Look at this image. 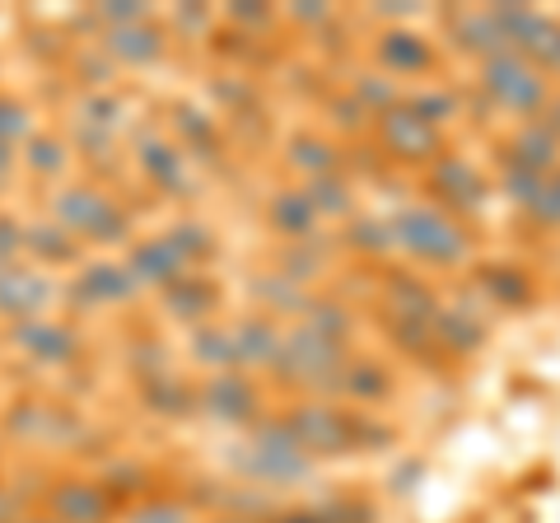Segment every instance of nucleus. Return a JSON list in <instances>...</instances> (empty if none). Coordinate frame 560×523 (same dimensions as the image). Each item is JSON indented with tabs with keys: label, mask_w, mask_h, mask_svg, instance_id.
Returning a JSON list of instances; mask_svg holds the SVG:
<instances>
[{
	"label": "nucleus",
	"mask_w": 560,
	"mask_h": 523,
	"mask_svg": "<svg viewBox=\"0 0 560 523\" xmlns=\"http://www.w3.org/2000/svg\"><path fill=\"white\" fill-rule=\"evenodd\" d=\"M33 136H38V121H33V108L24 98H14L0 90V146L10 150H24Z\"/></svg>",
	"instance_id": "43"
},
{
	"label": "nucleus",
	"mask_w": 560,
	"mask_h": 523,
	"mask_svg": "<svg viewBox=\"0 0 560 523\" xmlns=\"http://www.w3.org/2000/svg\"><path fill=\"white\" fill-rule=\"evenodd\" d=\"M0 262H24V220L0 211Z\"/></svg>",
	"instance_id": "51"
},
{
	"label": "nucleus",
	"mask_w": 560,
	"mask_h": 523,
	"mask_svg": "<svg viewBox=\"0 0 560 523\" xmlns=\"http://www.w3.org/2000/svg\"><path fill=\"white\" fill-rule=\"evenodd\" d=\"M407 108L420 113L430 121V127H458V121L467 117V90H458V84L448 80H425V84H411L407 90Z\"/></svg>",
	"instance_id": "32"
},
{
	"label": "nucleus",
	"mask_w": 560,
	"mask_h": 523,
	"mask_svg": "<svg viewBox=\"0 0 560 523\" xmlns=\"http://www.w3.org/2000/svg\"><path fill=\"white\" fill-rule=\"evenodd\" d=\"M397 370L383 356H364L355 351L350 364L341 370V388H337V403L355 407V411H383L397 397Z\"/></svg>",
	"instance_id": "18"
},
{
	"label": "nucleus",
	"mask_w": 560,
	"mask_h": 523,
	"mask_svg": "<svg viewBox=\"0 0 560 523\" xmlns=\"http://www.w3.org/2000/svg\"><path fill=\"white\" fill-rule=\"evenodd\" d=\"M560 173V141L547 131V121H514L495 141V197L523 216L541 191V183Z\"/></svg>",
	"instance_id": "2"
},
{
	"label": "nucleus",
	"mask_w": 560,
	"mask_h": 523,
	"mask_svg": "<svg viewBox=\"0 0 560 523\" xmlns=\"http://www.w3.org/2000/svg\"><path fill=\"white\" fill-rule=\"evenodd\" d=\"M280 421L300 440V449L313 463L327 458H355L360 453V411L346 403H327V397H294L280 411Z\"/></svg>",
	"instance_id": "7"
},
{
	"label": "nucleus",
	"mask_w": 560,
	"mask_h": 523,
	"mask_svg": "<svg viewBox=\"0 0 560 523\" xmlns=\"http://www.w3.org/2000/svg\"><path fill=\"white\" fill-rule=\"evenodd\" d=\"M197 416H206L210 426L253 430L257 421H267V393H261L257 374H243V370L206 374V379H201V403H197Z\"/></svg>",
	"instance_id": "12"
},
{
	"label": "nucleus",
	"mask_w": 560,
	"mask_h": 523,
	"mask_svg": "<svg viewBox=\"0 0 560 523\" xmlns=\"http://www.w3.org/2000/svg\"><path fill=\"white\" fill-rule=\"evenodd\" d=\"M300 323L313 327V333L327 337V341H341V346L355 341V327H360L350 300H341V294H318V290H313V300H308V309H304Z\"/></svg>",
	"instance_id": "36"
},
{
	"label": "nucleus",
	"mask_w": 560,
	"mask_h": 523,
	"mask_svg": "<svg viewBox=\"0 0 560 523\" xmlns=\"http://www.w3.org/2000/svg\"><path fill=\"white\" fill-rule=\"evenodd\" d=\"M210 10L206 5H178V10H168V33L173 38H201L206 43V33H210Z\"/></svg>",
	"instance_id": "50"
},
{
	"label": "nucleus",
	"mask_w": 560,
	"mask_h": 523,
	"mask_svg": "<svg viewBox=\"0 0 560 523\" xmlns=\"http://www.w3.org/2000/svg\"><path fill=\"white\" fill-rule=\"evenodd\" d=\"M47 220H57L66 234H75L84 248H131V211L113 191L94 183H66L47 197Z\"/></svg>",
	"instance_id": "5"
},
{
	"label": "nucleus",
	"mask_w": 560,
	"mask_h": 523,
	"mask_svg": "<svg viewBox=\"0 0 560 523\" xmlns=\"http://www.w3.org/2000/svg\"><path fill=\"white\" fill-rule=\"evenodd\" d=\"M463 281L486 300V309L495 318H518V313H533L541 304V281L528 262L518 257H477L467 267Z\"/></svg>",
	"instance_id": "10"
},
{
	"label": "nucleus",
	"mask_w": 560,
	"mask_h": 523,
	"mask_svg": "<svg viewBox=\"0 0 560 523\" xmlns=\"http://www.w3.org/2000/svg\"><path fill=\"white\" fill-rule=\"evenodd\" d=\"M440 43L453 51V57H463L471 66H481L490 57H500L504 47V33L495 24V14H490V5H444L440 14Z\"/></svg>",
	"instance_id": "14"
},
{
	"label": "nucleus",
	"mask_w": 560,
	"mask_h": 523,
	"mask_svg": "<svg viewBox=\"0 0 560 523\" xmlns=\"http://www.w3.org/2000/svg\"><path fill=\"white\" fill-rule=\"evenodd\" d=\"M136 403L145 407L150 416H160V421H187V416H197L201 383H191L187 374L164 370V374L136 383Z\"/></svg>",
	"instance_id": "28"
},
{
	"label": "nucleus",
	"mask_w": 560,
	"mask_h": 523,
	"mask_svg": "<svg viewBox=\"0 0 560 523\" xmlns=\"http://www.w3.org/2000/svg\"><path fill=\"white\" fill-rule=\"evenodd\" d=\"M14 173H20V150H10V146H0V187H5Z\"/></svg>",
	"instance_id": "54"
},
{
	"label": "nucleus",
	"mask_w": 560,
	"mask_h": 523,
	"mask_svg": "<svg viewBox=\"0 0 560 523\" xmlns=\"http://www.w3.org/2000/svg\"><path fill=\"white\" fill-rule=\"evenodd\" d=\"M234 473H243L248 481H257V486H300V481H308L313 477V463L308 453L300 449V440L290 434V426L280 421V411L276 416H267V421H257L248 434H243V444L234 449Z\"/></svg>",
	"instance_id": "6"
},
{
	"label": "nucleus",
	"mask_w": 560,
	"mask_h": 523,
	"mask_svg": "<svg viewBox=\"0 0 560 523\" xmlns=\"http://www.w3.org/2000/svg\"><path fill=\"white\" fill-rule=\"evenodd\" d=\"M173 131H178L183 141L201 154V160H220V154H224L215 121H210L206 113H197L191 103H173Z\"/></svg>",
	"instance_id": "40"
},
{
	"label": "nucleus",
	"mask_w": 560,
	"mask_h": 523,
	"mask_svg": "<svg viewBox=\"0 0 560 523\" xmlns=\"http://www.w3.org/2000/svg\"><path fill=\"white\" fill-rule=\"evenodd\" d=\"M313 510H318L327 523H374L378 514H374V504L370 500H360V496H327V500H318L313 504Z\"/></svg>",
	"instance_id": "48"
},
{
	"label": "nucleus",
	"mask_w": 560,
	"mask_h": 523,
	"mask_svg": "<svg viewBox=\"0 0 560 523\" xmlns=\"http://www.w3.org/2000/svg\"><path fill=\"white\" fill-rule=\"evenodd\" d=\"M24 510H20V496L10 491V486H0V523H20Z\"/></svg>",
	"instance_id": "53"
},
{
	"label": "nucleus",
	"mask_w": 560,
	"mask_h": 523,
	"mask_svg": "<svg viewBox=\"0 0 560 523\" xmlns=\"http://www.w3.org/2000/svg\"><path fill=\"white\" fill-rule=\"evenodd\" d=\"M267 230L280 239V243H304V239H318L327 234L323 230V216L313 211V201L304 197V187L300 183H290V187H276L271 197H267Z\"/></svg>",
	"instance_id": "27"
},
{
	"label": "nucleus",
	"mask_w": 560,
	"mask_h": 523,
	"mask_svg": "<svg viewBox=\"0 0 560 523\" xmlns=\"http://www.w3.org/2000/svg\"><path fill=\"white\" fill-rule=\"evenodd\" d=\"M337 5H323V0H318V5H313V0H294V5H285V10H280V24H290V28H308L313 33V38H318V33L331 24V20H337Z\"/></svg>",
	"instance_id": "49"
},
{
	"label": "nucleus",
	"mask_w": 560,
	"mask_h": 523,
	"mask_svg": "<svg viewBox=\"0 0 560 523\" xmlns=\"http://www.w3.org/2000/svg\"><path fill=\"white\" fill-rule=\"evenodd\" d=\"M337 257H341L337 234H318V239H304V243H276L271 267L280 276H290V281H300L304 290H313L323 276H331Z\"/></svg>",
	"instance_id": "24"
},
{
	"label": "nucleus",
	"mask_w": 560,
	"mask_h": 523,
	"mask_svg": "<svg viewBox=\"0 0 560 523\" xmlns=\"http://www.w3.org/2000/svg\"><path fill=\"white\" fill-rule=\"evenodd\" d=\"M98 481L108 486V496H113L117 504H121V500L136 504V500L150 496V467H145V463H131V458H117Z\"/></svg>",
	"instance_id": "44"
},
{
	"label": "nucleus",
	"mask_w": 560,
	"mask_h": 523,
	"mask_svg": "<svg viewBox=\"0 0 560 523\" xmlns=\"http://www.w3.org/2000/svg\"><path fill=\"white\" fill-rule=\"evenodd\" d=\"M230 333H234V360H238L243 374H257V370L267 374L271 360L280 356V341H285V327H280V318H271V313H257V309H248L243 318H234Z\"/></svg>",
	"instance_id": "22"
},
{
	"label": "nucleus",
	"mask_w": 560,
	"mask_h": 523,
	"mask_svg": "<svg viewBox=\"0 0 560 523\" xmlns=\"http://www.w3.org/2000/svg\"><path fill=\"white\" fill-rule=\"evenodd\" d=\"M337 248L350 253L355 262H364L370 271H383V267L393 262V253H397L393 220H388V216H370V211L350 216L341 230H337Z\"/></svg>",
	"instance_id": "26"
},
{
	"label": "nucleus",
	"mask_w": 560,
	"mask_h": 523,
	"mask_svg": "<svg viewBox=\"0 0 560 523\" xmlns=\"http://www.w3.org/2000/svg\"><path fill=\"white\" fill-rule=\"evenodd\" d=\"M374 150L388 160V168H416V173H425L440 154H448V131L440 127H430L420 113H411L407 103H397L393 113H383L374 117Z\"/></svg>",
	"instance_id": "9"
},
{
	"label": "nucleus",
	"mask_w": 560,
	"mask_h": 523,
	"mask_svg": "<svg viewBox=\"0 0 560 523\" xmlns=\"http://www.w3.org/2000/svg\"><path fill=\"white\" fill-rule=\"evenodd\" d=\"M43 510L57 523H113L121 504L98 477H57L43 496Z\"/></svg>",
	"instance_id": "17"
},
{
	"label": "nucleus",
	"mask_w": 560,
	"mask_h": 523,
	"mask_svg": "<svg viewBox=\"0 0 560 523\" xmlns=\"http://www.w3.org/2000/svg\"><path fill=\"white\" fill-rule=\"evenodd\" d=\"M61 290L66 286H57V276H47L33 262H10L5 276H0V318L10 327L28 318H47V309L61 300Z\"/></svg>",
	"instance_id": "16"
},
{
	"label": "nucleus",
	"mask_w": 560,
	"mask_h": 523,
	"mask_svg": "<svg viewBox=\"0 0 560 523\" xmlns=\"http://www.w3.org/2000/svg\"><path fill=\"white\" fill-rule=\"evenodd\" d=\"M20 523H57V519H51V514H47V510H33V514H24V519H20Z\"/></svg>",
	"instance_id": "56"
},
{
	"label": "nucleus",
	"mask_w": 560,
	"mask_h": 523,
	"mask_svg": "<svg viewBox=\"0 0 560 523\" xmlns=\"http://www.w3.org/2000/svg\"><path fill=\"white\" fill-rule=\"evenodd\" d=\"M355 356V346H341V341H327L318 337L313 327L304 323H290L285 327V341H280V356L271 360L267 379L285 393H300V397H327L337 403V388H341V370Z\"/></svg>",
	"instance_id": "3"
},
{
	"label": "nucleus",
	"mask_w": 560,
	"mask_h": 523,
	"mask_svg": "<svg viewBox=\"0 0 560 523\" xmlns=\"http://www.w3.org/2000/svg\"><path fill=\"white\" fill-rule=\"evenodd\" d=\"M136 294H140V281L131 276L127 262H84L61 290V300L70 309H121V304H136Z\"/></svg>",
	"instance_id": "15"
},
{
	"label": "nucleus",
	"mask_w": 560,
	"mask_h": 523,
	"mask_svg": "<svg viewBox=\"0 0 560 523\" xmlns=\"http://www.w3.org/2000/svg\"><path fill=\"white\" fill-rule=\"evenodd\" d=\"M215 304H220V290H215V281H210L206 271H187L183 281H173V286L160 290V313L168 323H183L187 333L191 327H201V323H210Z\"/></svg>",
	"instance_id": "29"
},
{
	"label": "nucleus",
	"mask_w": 560,
	"mask_h": 523,
	"mask_svg": "<svg viewBox=\"0 0 560 523\" xmlns=\"http://www.w3.org/2000/svg\"><path fill=\"white\" fill-rule=\"evenodd\" d=\"M388 220H393L397 253L425 276H467V267L481 257L477 230L463 224L458 216L440 211V206L425 201V197L401 201Z\"/></svg>",
	"instance_id": "1"
},
{
	"label": "nucleus",
	"mask_w": 560,
	"mask_h": 523,
	"mask_svg": "<svg viewBox=\"0 0 560 523\" xmlns=\"http://www.w3.org/2000/svg\"><path fill=\"white\" fill-rule=\"evenodd\" d=\"M420 191H425V201H434L440 211L458 216L463 224L477 230V220L490 211V201H495V178H490L481 164H471L467 154L448 150L420 173Z\"/></svg>",
	"instance_id": "8"
},
{
	"label": "nucleus",
	"mask_w": 560,
	"mask_h": 523,
	"mask_svg": "<svg viewBox=\"0 0 560 523\" xmlns=\"http://www.w3.org/2000/svg\"><path fill=\"white\" fill-rule=\"evenodd\" d=\"M127 267L131 276L140 281V290H164L173 281H183V276L191 271L183 253L173 248V239L160 230V234H145V239H136L131 248H127Z\"/></svg>",
	"instance_id": "25"
},
{
	"label": "nucleus",
	"mask_w": 560,
	"mask_h": 523,
	"mask_svg": "<svg viewBox=\"0 0 560 523\" xmlns=\"http://www.w3.org/2000/svg\"><path fill=\"white\" fill-rule=\"evenodd\" d=\"M66 164H70V146L61 141V136H51V131H38L20 150V168L28 173V178H38V183H57L66 173Z\"/></svg>",
	"instance_id": "38"
},
{
	"label": "nucleus",
	"mask_w": 560,
	"mask_h": 523,
	"mask_svg": "<svg viewBox=\"0 0 560 523\" xmlns=\"http://www.w3.org/2000/svg\"><path fill=\"white\" fill-rule=\"evenodd\" d=\"M164 234L173 239V248L183 253V262H187L191 271H201L206 262L215 257V248H220L215 234H210V224H201V220H173Z\"/></svg>",
	"instance_id": "42"
},
{
	"label": "nucleus",
	"mask_w": 560,
	"mask_h": 523,
	"mask_svg": "<svg viewBox=\"0 0 560 523\" xmlns=\"http://www.w3.org/2000/svg\"><path fill=\"white\" fill-rule=\"evenodd\" d=\"M187 356H191V364H201L206 374L238 370V360H234V333H230L224 323H201V327H191Z\"/></svg>",
	"instance_id": "37"
},
{
	"label": "nucleus",
	"mask_w": 560,
	"mask_h": 523,
	"mask_svg": "<svg viewBox=\"0 0 560 523\" xmlns=\"http://www.w3.org/2000/svg\"><path fill=\"white\" fill-rule=\"evenodd\" d=\"M168 43H173V33H168L164 20H145V24L103 33V51H108L117 66H131V71H150V66H160L168 57Z\"/></svg>",
	"instance_id": "23"
},
{
	"label": "nucleus",
	"mask_w": 560,
	"mask_h": 523,
	"mask_svg": "<svg viewBox=\"0 0 560 523\" xmlns=\"http://www.w3.org/2000/svg\"><path fill=\"white\" fill-rule=\"evenodd\" d=\"M136 168L145 173V183L164 197H191V168L178 141L168 136H140L136 141Z\"/></svg>",
	"instance_id": "21"
},
{
	"label": "nucleus",
	"mask_w": 560,
	"mask_h": 523,
	"mask_svg": "<svg viewBox=\"0 0 560 523\" xmlns=\"http://www.w3.org/2000/svg\"><path fill=\"white\" fill-rule=\"evenodd\" d=\"M90 14H94V24H103V33H108V28L145 24V20H160L154 5H145V0H103V5H94Z\"/></svg>",
	"instance_id": "47"
},
{
	"label": "nucleus",
	"mask_w": 560,
	"mask_h": 523,
	"mask_svg": "<svg viewBox=\"0 0 560 523\" xmlns=\"http://www.w3.org/2000/svg\"><path fill=\"white\" fill-rule=\"evenodd\" d=\"M323 131H331L341 146L370 141V136H374V113L364 108V103L341 84V90H331V94L323 98Z\"/></svg>",
	"instance_id": "34"
},
{
	"label": "nucleus",
	"mask_w": 560,
	"mask_h": 523,
	"mask_svg": "<svg viewBox=\"0 0 560 523\" xmlns=\"http://www.w3.org/2000/svg\"><path fill=\"white\" fill-rule=\"evenodd\" d=\"M523 230L537 234V239H556L560 234V173H551L547 183H541V191L533 197V206L523 216H514Z\"/></svg>",
	"instance_id": "41"
},
{
	"label": "nucleus",
	"mask_w": 560,
	"mask_h": 523,
	"mask_svg": "<svg viewBox=\"0 0 560 523\" xmlns=\"http://www.w3.org/2000/svg\"><path fill=\"white\" fill-rule=\"evenodd\" d=\"M10 346L14 351H24L28 360L47 364V370H66V364H75V356H80V333L47 313V318L14 323L10 327Z\"/></svg>",
	"instance_id": "19"
},
{
	"label": "nucleus",
	"mask_w": 560,
	"mask_h": 523,
	"mask_svg": "<svg viewBox=\"0 0 560 523\" xmlns=\"http://www.w3.org/2000/svg\"><path fill=\"white\" fill-rule=\"evenodd\" d=\"M370 66L411 90V84L440 80L444 47L434 43L430 33H420L416 24H393V28H378V33H374V43H370Z\"/></svg>",
	"instance_id": "11"
},
{
	"label": "nucleus",
	"mask_w": 560,
	"mask_h": 523,
	"mask_svg": "<svg viewBox=\"0 0 560 523\" xmlns=\"http://www.w3.org/2000/svg\"><path fill=\"white\" fill-rule=\"evenodd\" d=\"M300 187L313 201V211L323 216V224H346L350 216H360V178H350V173H327V178H313Z\"/></svg>",
	"instance_id": "33"
},
{
	"label": "nucleus",
	"mask_w": 560,
	"mask_h": 523,
	"mask_svg": "<svg viewBox=\"0 0 560 523\" xmlns=\"http://www.w3.org/2000/svg\"><path fill=\"white\" fill-rule=\"evenodd\" d=\"M248 300L257 313H271V318H290V323H300L304 318V309L313 300V290H304L300 281H290V276H280L271 262L267 267H257L248 276Z\"/></svg>",
	"instance_id": "30"
},
{
	"label": "nucleus",
	"mask_w": 560,
	"mask_h": 523,
	"mask_svg": "<svg viewBox=\"0 0 560 523\" xmlns=\"http://www.w3.org/2000/svg\"><path fill=\"white\" fill-rule=\"evenodd\" d=\"M206 523H253V519H243V514H220V519H206Z\"/></svg>",
	"instance_id": "57"
},
{
	"label": "nucleus",
	"mask_w": 560,
	"mask_h": 523,
	"mask_svg": "<svg viewBox=\"0 0 560 523\" xmlns=\"http://www.w3.org/2000/svg\"><path fill=\"white\" fill-rule=\"evenodd\" d=\"M84 243L75 234H66L57 220H28L24 224V262L33 267H80Z\"/></svg>",
	"instance_id": "31"
},
{
	"label": "nucleus",
	"mask_w": 560,
	"mask_h": 523,
	"mask_svg": "<svg viewBox=\"0 0 560 523\" xmlns=\"http://www.w3.org/2000/svg\"><path fill=\"white\" fill-rule=\"evenodd\" d=\"M224 24L248 33V38H261V33L280 28V10L276 5H261V0H234V5H224Z\"/></svg>",
	"instance_id": "46"
},
{
	"label": "nucleus",
	"mask_w": 560,
	"mask_h": 523,
	"mask_svg": "<svg viewBox=\"0 0 560 523\" xmlns=\"http://www.w3.org/2000/svg\"><path fill=\"white\" fill-rule=\"evenodd\" d=\"M374 304H378V318L434 323V313L444 309V290L434 286V276L416 271V267H383Z\"/></svg>",
	"instance_id": "13"
},
{
	"label": "nucleus",
	"mask_w": 560,
	"mask_h": 523,
	"mask_svg": "<svg viewBox=\"0 0 560 523\" xmlns=\"http://www.w3.org/2000/svg\"><path fill=\"white\" fill-rule=\"evenodd\" d=\"M267 523H327V519H323V514L308 504V510H276Z\"/></svg>",
	"instance_id": "52"
},
{
	"label": "nucleus",
	"mask_w": 560,
	"mask_h": 523,
	"mask_svg": "<svg viewBox=\"0 0 560 523\" xmlns=\"http://www.w3.org/2000/svg\"><path fill=\"white\" fill-rule=\"evenodd\" d=\"M514 51H523V57H528L541 75L560 84V14L537 10L533 24L523 28V38L514 43Z\"/></svg>",
	"instance_id": "35"
},
{
	"label": "nucleus",
	"mask_w": 560,
	"mask_h": 523,
	"mask_svg": "<svg viewBox=\"0 0 560 523\" xmlns=\"http://www.w3.org/2000/svg\"><path fill=\"white\" fill-rule=\"evenodd\" d=\"M560 84L547 80L537 66L523 57V51H500L477 66V80H471V94L490 117H510L514 121H533L547 113V103L556 98Z\"/></svg>",
	"instance_id": "4"
},
{
	"label": "nucleus",
	"mask_w": 560,
	"mask_h": 523,
	"mask_svg": "<svg viewBox=\"0 0 560 523\" xmlns=\"http://www.w3.org/2000/svg\"><path fill=\"white\" fill-rule=\"evenodd\" d=\"M285 168L294 173L300 183H313V178H327V173H346V146L337 141L331 131L323 127H300L285 136Z\"/></svg>",
	"instance_id": "20"
},
{
	"label": "nucleus",
	"mask_w": 560,
	"mask_h": 523,
	"mask_svg": "<svg viewBox=\"0 0 560 523\" xmlns=\"http://www.w3.org/2000/svg\"><path fill=\"white\" fill-rule=\"evenodd\" d=\"M541 121H547V131L560 141V90H556V98L547 103V113H541Z\"/></svg>",
	"instance_id": "55"
},
{
	"label": "nucleus",
	"mask_w": 560,
	"mask_h": 523,
	"mask_svg": "<svg viewBox=\"0 0 560 523\" xmlns=\"http://www.w3.org/2000/svg\"><path fill=\"white\" fill-rule=\"evenodd\" d=\"M346 90L355 94L364 108H370L374 117H383V113H393L397 103H407V84H397L393 75H383V71H374V66H364V71H355L346 80Z\"/></svg>",
	"instance_id": "39"
},
{
	"label": "nucleus",
	"mask_w": 560,
	"mask_h": 523,
	"mask_svg": "<svg viewBox=\"0 0 560 523\" xmlns=\"http://www.w3.org/2000/svg\"><path fill=\"white\" fill-rule=\"evenodd\" d=\"M121 523H197V519H191V504L178 496H145L127 504Z\"/></svg>",
	"instance_id": "45"
}]
</instances>
